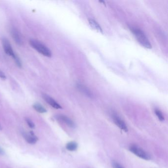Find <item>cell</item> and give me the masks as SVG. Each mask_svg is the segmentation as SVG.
Returning a JSON list of instances; mask_svg holds the SVG:
<instances>
[{
	"instance_id": "cell-1",
	"label": "cell",
	"mask_w": 168,
	"mask_h": 168,
	"mask_svg": "<svg viewBox=\"0 0 168 168\" xmlns=\"http://www.w3.org/2000/svg\"><path fill=\"white\" fill-rule=\"evenodd\" d=\"M131 31L133 33L134 35H135L137 41H138L139 42L141 45L149 49H151L152 48L151 43L144 34V33L141 30L138 29L132 28Z\"/></svg>"
},
{
	"instance_id": "cell-2",
	"label": "cell",
	"mask_w": 168,
	"mask_h": 168,
	"mask_svg": "<svg viewBox=\"0 0 168 168\" xmlns=\"http://www.w3.org/2000/svg\"><path fill=\"white\" fill-rule=\"evenodd\" d=\"M30 44L32 47H33L37 51H38V52L43 55L47 57H51L52 55L51 51L50 49L41 42L35 39H31Z\"/></svg>"
},
{
	"instance_id": "cell-3",
	"label": "cell",
	"mask_w": 168,
	"mask_h": 168,
	"mask_svg": "<svg viewBox=\"0 0 168 168\" xmlns=\"http://www.w3.org/2000/svg\"><path fill=\"white\" fill-rule=\"evenodd\" d=\"M129 150L132 153L135 155L136 156L146 160H150V156L144 149L138 146L132 145L129 147Z\"/></svg>"
},
{
	"instance_id": "cell-4",
	"label": "cell",
	"mask_w": 168,
	"mask_h": 168,
	"mask_svg": "<svg viewBox=\"0 0 168 168\" xmlns=\"http://www.w3.org/2000/svg\"><path fill=\"white\" fill-rule=\"evenodd\" d=\"M2 45L3 46V48L5 52L14 58L16 56V54L14 52L11 45L8 39H6V38H3L2 39Z\"/></svg>"
},
{
	"instance_id": "cell-5",
	"label": "cell",
	"mask_w": 168,
	"mask_h": 168,
	"mask_svg": "<svg viewBox=\"0 0 168 168\" xmlns=\"http://www.w3.org/2000/svg\"><path fill=\"white\" fill-rule=\"evenodd\" d=\"M113 121L116 124V126H118L120 129H121L124 132H128V128L124 121L120 118L117 114H113L112 115Z\"/></svg>"
},
{
	"instance_id": "cell-6",
	"label": "cell",
	"mask_w": 168,
	"mask_h": 168,
	"mask_svg": "<svg viewBox=\"0 0 168 168\" xmlns=\"http://www.w3.org/2000/svg\"><path fill=\"white\" fill-rule=\"evenodd\" d=\"M11 34L12 36V37L14 39V41L18 45H22L23 43V41L22 37L21 36V34L20 33L19 31L17 29H11Z\"/></svg>"
},
{
	"instance_id": "cell-7",
	"label": "cell",
	"mask_w": 168,
	"mask_h": 168,
	"mask_svg": "<svg viewBox=\"0 0 168 168\" xmlns=\"http://www.w3.org/2000/svg\"><path fill=\"white\" fill-rule=\"evenodd\" d=\"M23 136L27 143L30 144H35L38 141V137L35 136L34 133L32 131H31L29 133L23 132Z\"/></svg>"
},
{
	"instance_id": "cell-8",
	"label": "cell",
	"mask_w": 168,
	"mask_h": 168,
	"mask_svg": "<svg viewBox=\"0 0 168 168\" xmlns=\"http://www.w3.org/2000/svg\"><path fill=\"white\" fill-rule=\"evenodd\" d=\"M42 98L45 100L47 102V103H48L51 107L56 108V109H61V106L58 103L54 100L52 98L50 97L48 95L43 94L42 95Z\"/></svg>"
},
{
	"instance_id": "cell-9",
	"label": "cell",
	"mask_w": 168,
	"mask_h": 168,
	"mask_svg": "<svg viewBox=\"0 0 168 168\" xmlns=\"http://www.w3.org/2000/svg\"><path fill=\"white\" fill-rule=\"evenodd\" d=\"M56 118L57 119L63 122L70 127H75V124L74 123V122L67 116H64V115H58V116H56Z\"/></svg>"
},
{
	"instance_id": "cell-10",
	"label": "cell",
	"mask_w": 168,
	"mask_h": 168,
	"mask_svg": "<svg viewBox=\"0 0 168 168\" xmlns=\"http://www.w3.org/2000/svg\"><path fill=\"white\" fill-rule=\"evenodd\" d=\"M77 86L78 90H80V91L82 92L83 94H84L85 95L89 98L92 97L93 96L92 93L88 88L86 87L85 86L83 85V84H78Z\"/></svg>"
},
{
	"instance_id": "cell-11",
	"label": "cell",
	"mask_w": 168,
	"mask_h": 168,
	"mask_svg": "<svg viewBox=\"0 0 168 168\" xmlns=\"http://www.w3.org/2000/svg\"><path fill=\"white\" fill-rule=\"evenodd\" d=\"M88 22L90 26L93 29L99 33H103L102 29L100 25L95 20L92 19H89Z\"/></svg>"
},
{
	"instance_id": "cell-12",
	"label": "cell",
	"mask_w": 168,
	"mask_h": 168,
	"mask_svg": "<svg viewBox=\"0 0 168 168\" xmlns=\"http://www.w3.org/2000/svg\"><path fill=\"white\" fill-rule=\"evenodd\" d=\"M78 144L75 141H71L66 144V149L70 151H74L78 149Z\"/></svg>"
},
{
	"instance_id": "cell-13",
	"label": "cell",
	"mask_w": 168,
	"mask_h": 168,
	"mask_svg": "<svg viewBox=\"0 0 168 168\" xmlns=\"http://www.w3.org/2000/svg\"><path fill=\"white\" fill-rule=\"evenodd\" d=\"M33 108L35 109L37 111H38L39 113H45L47 112V111L41 104L39 103H35L33 105Z\"/></svg>"
},
{
	"instance_id": "cell-14",
	"label": "cell",
	"mask_w": 168,
	"mask_h": 168,
	"mask_svg": "<svg viewBox=\"0 0 168 168\" xmlns=\"http://www.w3.org/2000/svg\"><path fill=\"white\" fill-rule=\"evenodd\" d=\"M154 112L156 116H157L158 118L159 119V120L160 121H163L164 120H165L163 115L162 114V112L160 110H158V109H155Z\"/></svg>"
},
{
	"instance_id": "cell-15",
	"label": "cell",
	"mask_w": 168,
	"mask_h": 168,
	"mask_svg": "<svg viewBox=\"0 0 168 168\" xmlns=\"http://www.w3.org/2000/svg\"><path fill=\"white\" fill-rule=\"evenodd\" d=\"M25 120L27 122V124L28 125V126L31 128H35V124L33 123V121L31 120H30V119L28 118H26Z\"/></svg>"
},
{
	"instance_id": "cell-16",
	"label": "cell",
	"mask_w": 168,
	"mask_h": 168,
	"mask_svg": "<svg viewBox=\"0 0 168 168\" xmlns=\"http://www.w3.org/2000/svg\"><path fill=\"white\" fill-rule=\"evenodd\" d=\"M14 59L17 65L20 68H21V67H22V63H21V60H20L19 58L16 55Z\"/></svg>"
},
{
	"instance_id": "cell-17",
	"label": "cell",
	"mask_w": 168,
	"mask_h": 168,
	"mask_svg": "<svg viewBox=\"0 0 168 168\" xmlns=\"http://www.w3.org/2000/svg\"><path fill=\"white\" fill-rule=\"evenodd\" d=\"M111 165H112L113 168H124V167L122 166L120 164L118 163V162H116V161H114L112 162Z\"/></svg>"
},
{
	"instance_id": "cell-18",
	"label": "cell",
	"mask_w": 168,
	"mask_h": 168,
	"mask_svg": "<svg viewBox=\"0 0 168 168\" xmlns=\"http://www.w3.org/2000/svg\"><path fill=\"white\" fill-rule=\"evenodd\" d=\"M0 78H2V79H3V80H5L6 78V75H5L4 73L1 71H0Z\"/></svg>"
},
{
	"instance_id": "cell-19",
	"label": "cell",
	"mask_w": 168,
	"mask_h": 168,
	"mask_svg": "<svg viewBox=\"0 0 168 168\" xmlns=\"http://www.w3.org/2000/svg\"><path fill=\"white\" fill-rule=\"evenodd\" d=\"M4 154V151L1 147H0V155H3Z\"/></svg>"
},
{
	"instance_id": "cell-20",
	"label": "cell",
	"mask_w": 168,
	"mask_h": 168,
	"mask_svg": "<svg viewBox=\"0 0 168 168\" xmlns=\"http://www.w3.org/2000/svg\"><path fill=\"white\" fill-rule=\"evenodd\" d=\"M1 129V126L0 125V129Z\"/></svg>"
}]
</instances>
